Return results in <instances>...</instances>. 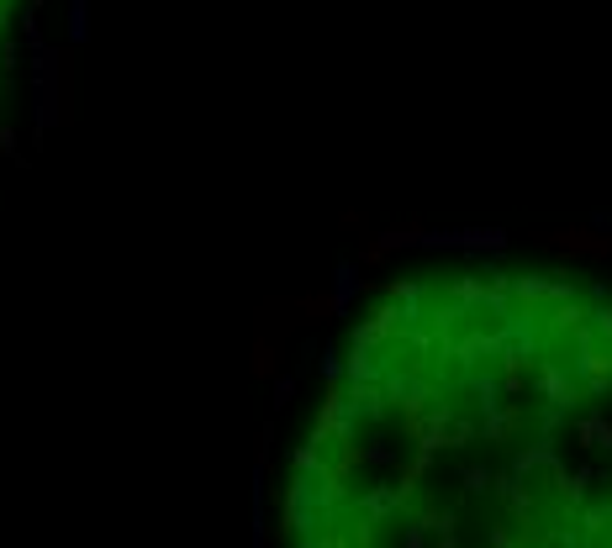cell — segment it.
Wrapping results in <instances>:
<instances>
[{
	"mask_svg": "<svg viewBox=\"0 0 612 548\" xmlns=\"http://www.w3.org/2000/svg\"><path fill=\"white\" fill-rule=\"evenodd\" d=\"M464 486H470V490H486L491 475H486V469H464Z\"/></svg>",
	"mask_w": 612,
	"mask_h": 548,
	"instance_id": "obj_1",
	"label": "cell"
},
{
	"mask_svg": "<svg viewBox=\"0 0 612 548\" xmlns=\"http://www.w3.org/2000/svg\"><path fill=\"white\" fill-rule=\"evenodd\" d=\"M291 391H296V380H275V406H285V401H291Z\"/></svg>",
	"mask_w": 612,
	"mask_h": 548,
	"instance_id": "obj_2",
	"label": "cell"
}]
</instances>
